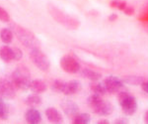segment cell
<instances>
[{
  "mask_svg": "<svg viewBox=\"0 0 148 124\" xmlns=\"http://www.w3.org/2000/svg\"><path fill=\"white\" fill-rule=\"evenodd\" d=\"M9 28L12 30V32L15 34L17 39L20 41L26 48L30 50L40 48V41L36 38L35 34L31 32L30 30L26 29L25 27L21 25H18L16 23L10 24Z\"/></svg>",
  "mask_w": 148,
  "mask_h": 124,
  "instance_id": "cell-1",
  "label": "cell"
},
{
  "mask_svg": "<svg viewBox=\"0 0 148 124\" xmlns=\"http://www.w3.org/2000/svg\"><path fill=\"white\" fill-rule=\"evenodd\" d=\"M88 105L92 108V110L98 115L108 116L113 113L114 106L110 101L104 100L102 95L94 94L88 97Z\"/></svg>",
  "mask_w": 148,
  "mask_h": 124,
  "instance_id": "cell-2",
  "label": "cell"
},
{
  "mask_svg": "<svg viewBox=\"0 0 148 124\" xmlns=\"http://www.w3.org/2000/svg\"><path fill=\"white\" fill-rule=\"evenodd\" d=\"M31 82L32 80H31L30 71L26 67H18L12 73V83L16 87V89L24 90V91L30 89Z\"/></svg>",
  "mask_w": 148,
  "mask_h": 124,
  "instance_id": "cell-3",
  "label": "cell"
},
{
  "mask_svg": "<svg viewBox=\"0 0 148 124\" xmlns=\"http://www.w3.org/2000/svg\"><path fill=\"white\" fill-rule=\"evenodd\" d=\"M47 10L49 13L51 15V17L57 21L59 24L65 26L66 28H70V29H76L79 26V22L76 20L75 18L69 16L68 14L64 13L62 10L58 9L52 4H49L47 5Z\"/></svg>",
  "mask_w": 148,
  "mask_h": 124,
  "instance_id": "cell-4",
  "label": "cell"
},
{
  "mask_svg": "<svg viewBox=\"0 0 148 124\" xmlns=\"http://www.w3.org/2000/svg\"><path fill=\"white\" fill-rule=\"evenodd\" d=\"M119 103L123 109V113L126 115H132L137 110V102L136 99L127 91L121 90L119 92Z\"/></svg>",
  "mask_w": 148,
  "mask_h": 124,
  "instance_id": "cell-5",
  "label": "cell"
},
{
  "mask_svg": "<svg viewBox=\"0 0 148 124\" xmlns=\"http://www.w3.org/2000/svg\"><path fill=\"white\" fill-rule=\"evenodd\" d=\"M30 59L32 61V63L40 71H47L51 68V62H49V58L40 51V48L31 50Z\"/></svg>",
  "mask_w": 148,
  "mask_h": 124,
  "instance_id": "cell-6",
  "label": "cell"
},
{
  "mask_svg": "<svg viewBox=\"0 0 148 124\" xmlns=\"http://www.w3.org/2000/svg\"><path fill=\"white\" fill-rule=\"evenodd\" d=\"M60 67L61 69L68 73H77L80 71L81 65L77 61V59L70 55H65L60 59Z\"/></svg>",
  "mask_w": 148,
  "mask_h": 124,
  "instance_id": "cell-7",
  "label": "cell"
},
{
  "mask_svg": "<svg viewBox=\"0 0 148 124\" xmlns=\"http://www.w3.org/2000/svg\"><path fill=\"white\" fill-rule=\"evenodd\" d=\"M104 83L109 94H119L123 89V80L114 76L105 78Z\"/></svg>",
  "mask_w": 148,
  "mask_h": 124,
  "instance_id": "cell-8",
  "label": "cell"
},
{
  "mask_svg": "<svg viewBox=\"0 0 148 124\" xmlns=\"http://www.w3.org/2000/svg\"><path fill=\"white\" fill-rule=\"evenodd\" d=\"M0 95L3 98L12 99L16 95V87L14 85L5 78H0Z\"/></svg>",
  "mask_w": 148,
  "mask_h": 124,
  "instance_id": "cell-9",
  "label": "cell"
},
{
  "mask_svg": "<svg viewBox=\"0 0 148 124\" xmlns=\"http://www.w3.org/2000/svg\"><path fill=\"white\" fill-rule=\"evenodd\" d=\"M60 107L64 112V114H66V115H67L68 117H70L71 119L79 112L78 104L76 103V102H74L73 100H70V99H64V100L61 101Z\"/></svg>",
  "mask_w": 148,
  "mask_h": 124,
  "instance_id": "cell-10",
  "label": "cell"
},
{
  "mask_svg": "<svg viewBox=\"0 0 148 124\" xmlns=\"http://www.w3.org/2000/svg\"><path fill=\"white\" fill-rule=\"evenodd\" d=\"M82 89V85L78 80H70V82H65V87L63 89V94L65 95H73L77 92H79Z\"/></svg>",
  "mask_w": 148,
  "mask_h": 124,
  "instance_id": "cell-11",
  "label": "cell"
},
{
  "mask_svg": "<svg viewBox=\"0 0 148 124\" xmlns=\"http://www.w3.org/2000/svg\"><path fill=\"white\" fill-rule=\"evenodd\" d=\"M25 119L30 124H39L42 121V115L40 111L35 108H29L25 113Z\"/></svg>",
  "mask_w": 148,
  "mask_h": 124,
  "instance_id": "cell-12",
  "label": "cell"
},
{
  "mask_svg": "<svg viewBox=\"0 0 148 124\" xmlns=\"http://www.w3.org/2000/svg\"><path fill=\"white\" fill-rule=\"evenodd\" d=\"M46 115L47 119L52 123H62L63 121L61 113L54 107H49L46 110Z\"/></svg>",
  "mask_w": 148,
  "mask_h": 124,
  "instance_id": "cell-13",
  "label": "cell"
},
{
  "mask_svg": "<svg viewBox=\"0 0 148 124\" xmlns=\"http://www.w3.org/2000/svg\"><path fill=\"white\" fill-rule=\"evenodd\" d=\"M30 89L34 94H42L47 90V85L44 80H34L30 83Z\"/></svg>",
  "mask_w": 148,
  "mask_h": 124,
  "instance_id": "cell-14",
  "label": "cell"
},
{
  "mask_svg": "<svg viewBox=\"0 0 148 124\" xmlns=\"http://www.w3.org/2000/svg\"><path fill=\"white\" fill-rule=\"evenodd\" d=\"M0 58L2 61L6 62V63H10L14 61V53H13V48H10L8 46H4L0 49Z\"/></svg>",
  "mask_w": 148,
  "mask_h": 124,
  "instance_id": "cell-15",
  "label": "cell"
},
{
  "mask_svg": "<svg viewBox=\"0 0 148 124\" xmlns=\"http://www.w3.org/2000/svg\"><path fill=\"white\" fill-rule=\"evenodd\" d=\"M81 75H82V77L88 78L91 82H98V80H100L102 78L101 73L96 71L90 70V69H83L81 71Z\"/></svg>",
  "mask_w": 148,
  "mask_h": 124,
  "instance_id": "cell-16",
  "label": "cell"
},
{
  "mask_svg": "<svg viewBox=\"0 0 148 124\" xmlns=\"http://www.w3.org/2000/svg\"><path fill=\"white\" fill-rule=\"evenodd\" d=\"M91 121V117L88 113H79L78 112L72 118V123L74 124H88Z\"/></svg>",
  "mask_w": 148,
  "mask_h": 124,
  "instance_id": "cell-17",
  "label": "cell"
},
{
  "mask_svg": "<svg viewBox=\"0 0 148 124\" xmlns=\"http://www.w3.org/2000/svg\"><path fill=\"white\" fill-rule=\"evenodd\" d=\"M90 87H91V89L94 91V94H97L100 95H105L107 92H108L106 87H105L104 82H99V80H98V82H94L91 85H90Z\"/></svg>",
  "mask_w": 148,
  "mask_h": 124,
  "instance_id": "cell-18",
  "label": "cell"
},
{
  "mask_svg": "<svg viewBox=\"0 0 148 124\" xmlns=\"http://www.w3.org/2000/svg\"><path fill=\"white\" fill-rule=\"evenodd\" d=\"M25 103L27 104L28 106H30V107L39 106L40 104L42 103V97L39 96V95H38V94L29 95L27 98H26Z\"/></svg>",
  "mask_w": 148,
  "mask_h": 124,
  "instance_id": "cell-19",
  "label": "cell"
},
{
  "mask_svg": "<svg viewBox=\"0 0 148 124\" xmlns=\"http://www.w3.org/2000/svg\"><path fill=\"white\" fill-rule=\"evenodd\" d=\"M0 38H1L2 42L5 44H10L13 40V32L10 28H4L0 32Z\"/></svg>",
  "mask_w": 148,
  "mask_h": 124,
  "instance_id": "cell-20",
  "label": "cell"
},
{
  "mask_svg": "<svg viewBox=\"0 0 148 124\" xmlns=\"http://www.w3.org/2000/svg\"><path fill=\"white\" fill-rule=\"evenodd\" d=\"M123 82H125L126 83H130V85H140L143 82L144 78L142 77H138V76H127V77H125L123 78Z\"/></svg>",
  "mask_w": 148,
  "mask_h": 124,
  "instance_id": "cell-21",
  "label": "cell"
},
{
  "mask_svg": "<svg viewBox=\"0 0 148 124\" xmlns=\"http://www.w3.org/2000/svg\"><path fill=\"white\" fill-rule=\"evenodd\" d=\"M9 114V106L4 101V98L0 95V119H7Z\"/></svg>",
  "mask_w": 148,
  "mask_h": 124,
  "instance_id": "cell-22",
  "label": "cell"
},
{
  "mask_svg": "<svg viewBox=\"0 0 148 124\" xmlns=\"http://www.w3.org/2000/svg\"><path fill=\"white\" fill-rule=\"evenodd\" d=\"M64 87H65V82H63V80H56L53 82H52L51 89H53V90H56V91L63 92Z\"/></svg>",
  "mask_w": 148,
  "mask_h": 124,
  "instance_id": "cell-23",
  "label": "cell"
},
{
  "mask_svg": "<svg viewBox=\"0 0 148 124\" xmlns=\"http://www.w3.org/2000/svg\"><path fill=\"white\" fill-rule=\"evenodd\" d=\"M10 19V15L6 11V9H4L3 7L0 6V21H2V22H9Z\"/></svg>",
  "mask_w": 148,
  "mask_h": 124,
  "instance_id": "cell-24",
  "label": "cell"
},
{
  "mask_svg": "<svg viewBox=\"0 0 148 124\" xmlns=\"http://www.w3.org/2000/svg\"><path fill=\"white\" fill-rule=\"evenodd\" d=\"M111 5L114 7V8H118L120 9L121 11H125L126 9V3L125 2H121V1H116V0H114V1H112Z\"/></svg>",
  "mask_w": 148,
  "mask_h": 124,
  "instance_id": "cell-25",
  "label": "cell"
},
{
  "mask_svg": "<svg viewBox=\"0 0 148 124\" xmlns=\"http://www.w3.org/2000/svg\"><path fill=\"white\" fill-rule=\"evenodd\" d=\"M13 53H14V60L15 61H19V60L22 59L23 53L19 48H13Z\"/></svg>",
  "mask_w": 148,
  "mask_h": 124,
  "instance_id": "cell-26",
  "label": "cell"
},
{
  "mask_svg": "<svg viewBox=\"0 0 148 124\" xmlns=\"http://www.w3.org/2000/svg\"><path fill=\"white\" fill-rule=\"evenodd\" d=\"M141 89L145 94H148V80H144L141 83Z\"/></svg>",
  "mask_w": 148,
  "mask_h": 124,
  "instance_id": "cell-27",
  "label": "cell"
},
{
  "mask_svg": "<svg viewBox=\"0 0 148 124\" xmlns=\"http://www.w3.org/2000/svg\"><path fill=\"white\" fill-rule=\"evenodd\" d=\"M114 123L116 124H123V123H127V120L125 118H121V119H116V121H114Z\"/></svg>",
  "mask_w": 148,
  "mask_h": 124,
  "instance_id": "cell-28",
  "label": "cell"
},
{
  "mask_svg": "<svg viewBox=\"0 0 148 124\" xmlns=\"http://www.w3.org/2000/svg\"><path fill=\"white\" fill-rule=\"evenodd\" d=\"M97 123L98 124H109V121L106 120V119H103V120H99Z\"/></svg>",
  "mask_w": 148,
  "mask_h": 124,
  "instance_id": "cell-29",
  "label": "cell"
},
{
  "mask_svg": "<svg viewBox=\"0 0 148 124\" xmlns=\"http://www.w3.org/2000/svg\"><path fill=\"white\" fill-rule=\"evenodd\" d=\"M144 121H145V123H148V110L144 114Z\"/></svg>",
  "mask_w": 148,
  "mask_h": 124,
  "instance_id": "cell-30",
  "label": "cell"
}]
</instances>
